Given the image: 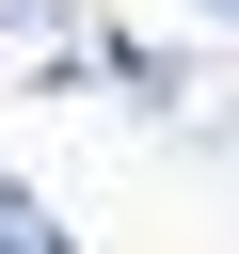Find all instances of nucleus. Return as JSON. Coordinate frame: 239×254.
I'll list each match as a JSON object with an SVG mask.
<instances>
[{"label": "nucleus", "instance_id": "obj_2", "mask_svg": "<svg viewBox=\"0 0 239 254\" xmlns=\"http://www.w3.org/2000/svg\"><path fill=\"white\" fill-rule=\"evenodd\" d=\"M0 254H80V238H64V222H48V206H32L16 175H0Z\"/></svg>", "mask_w": 239, "mask_h": 254}, {"label": "nucleus", "instance_id": "obj_3", "mask_svg": "<svg viewBox=\"0 0 239 254\" xmlns=\"http://www.w3.org/2000/svg\"><path fill=\"white\" fill-rule=\"evenodd\" d=\"M207 16H239V0H207Z\"/></svg>", "mask_w": 239, "mask_h": 254}, {"label": "nucleus", "instance_id": "obj_1", "mask_svg": "<svg viewBox=\"0 0 239 254\" xmlns=\"http://www.w3.org/2000/svg\"><path fill=\"white\" fill-rule=\"evenodd\" d=\"M80 64H112L96 0H0V79H16V95H64Z\"/></svg>", "mask_w": 239, "mask_h": 254}]
</instances>
